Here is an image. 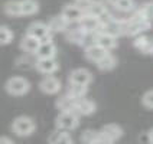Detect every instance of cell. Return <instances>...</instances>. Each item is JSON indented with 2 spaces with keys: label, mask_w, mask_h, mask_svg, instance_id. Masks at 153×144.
Segmentation results:
<instances>
[{
  "label": "cell",
  "mask_w": 153,
  "mask_h": 144,
  "mask_svg": "<svg viewBox=\"0 0 153 144\" xmlns=\"http://www.w3.org/2000/svg\"><path fill=\"white\" fill-rule=\"evenodd\" d=\"M152 26V22L147 20L146 17H143L139 12L133 17H130L128 20H126V27H124V33L130 35V36H139L143 32L149 30Z\"/></svg>",
  "instance_id": "cell-1"
},
{
  "label": "cell",
  "mask_w": 153,
  "mask_h": 144,
  "mask_svg": "<svg viewBox=\"0 0 153 144\" xmlns=\"http://www.w3.org/2000/svg\"><path fill=\"white\" fill-rule=\"evenodd\" d=\"M4 89H6V92L13 95V97H22V95H26L29 92L30 82L23 76H12L7 79Z\"/></svg>",
  "instance_id": "cell-2"
},
{
  "label": "cell",
  "mask_w": 153,
  "mask_h": 144,
  "mask_svg": "<svg viewBox=\"0 0 153 144\" xmlns=\"http://www.w3.org/2000/svg\"><path fill=\"white\" fill-rule=\"evenodd\" d=\"M35 130H36L35 121L30 117H26V115H20V117L13 120V123H12V131L17 137L32 136L35 133Z\"/></svg>",
  "instance_id": "cell-3"
},
{
  "label": "cell",
  "mask_w": 153,
  "mask_h": 144,
  "mask_svg": "<svg viewBox=\"0 0 153 144\" xmlns=\"http://www.w3.org/2000/svg\"><path fill=\"white\" fill-rule=\"evenodd\" d=\"M55 124H56V128H59V130L72 131L79 124L78 114L75 111H59V115L56 117Z\"/></svg>",
  "instance_id": "cell-4"
},
{
  "label": "cell",
  "mask_w": 153,
  "mask_h": 144,
  "mask_svg": "<svg viewBox=\"0 0 153 144\" xmlns=\"http://www.w3.org/2000/svg\"><path fill=\"white\" fill-rule=\"evenodd\" d=\"M123 137V128L117 124H107L102 127L101 131H98V140L97 143H114Z\"/></svg>",
  "instance_id": "cell-5"
},
{
  "label": "cell",
  "mask_w": 153,
  "mask_h": 144,
  "mask_svg": "<svg viewBox=\"0 0 153 144\" xmlns=\"http://www.w3.org/2000/svg\"><path fill=\"white\" fill-rule=\"evenodd\" d=\"M26 33L30 35V36H33V38H36L41 43L52 41V32H51V29H49V26H48V23L33 22V23L29 25Z\"/></svg>",
  "instance_id": "cell-6"
},
{
  "label": "cell",
  "mask_w": 153,
  "mask_h": 144,
  "mask_svg": "<svg viewBox=\"0 0 153 144\" xmlns=\"http://www.w3.org/2000/svg\"><path fill=\"white\" fill-rule=\"evenodd\" d=\"M78 25L81 26V29L85 33H98L100 29H101V19L84 13V16L81 17Z\"/></svg>",
  "instance_id": "cell-7"
},
{
  "label": "cell",
  "mask_w": 153,
  "mask_h": 144,
  "mask_svg": "<svg viewBox=\"0 0 153 144\" xmlns=\"http://www.w3.org/2000/svg\"><path fill=\"white\" fill-rule=\"evenodd\" d=\"M61 81L53 75H46L42 81L39 82V89L43 94H48V95H55L61 91Z\"/></svg>",
  "instance_id": "cell-8"
},
{
  "label": "cell",
  "mask_w": 153,
  "mask_h": 144,
  "mask_svg": "<svg viewBox=\"0 0 153 144\" xmlns=\"http://www.w3.org/2000/svg\"><path fill=\"white\" fill-rule=\"evenodd\" d=\"M35 68L43 75H52L58 71L59 65L55 58H38V61L35 62Z\"/></svg>",
  "instance_id": "cell-9"
},
{
  "label": "cell",
  "mask_w": 153,
  "mask_h": 144,
  "mask_svg": "<svg viewBox=\"0 0 153 144\" xmlns=\"http://www.w3.org/2000/svg\"><path fill=\"white\" fill-rule=\"evenodd\" d=\"M61 15L68 20V23H78L81 20V17L84 16V7H81L76 3H74V4L71 3V4H67L62 9Z\"/></svg>",
  "instance_id": "cell-10"
},
{
  "label": "cell",
  "mask_w": 153,
  "mask_h": 144,
  "mask_svg": "<svg viewBox=\"0 0 153 144\" xmlns=\"http://www.w3.org/2000/svg\"><path fill=\"white\" fill-rule=\"evenodd\" d=\"M84 13L91 15V16H95V17H100V19H104V17H107L110 15L108 10H107L105 3H104V1H100V0H91L84 7Z\"/></svg>",
  "instance_id": "cell-11"
},
{
  "label": "cell",
  "mask_w": 153,
  "mask_h": 144,
  "mask_svg": "<svg viewBox=\"0 0 153 144\" xmlns=\"http://www.w3.org/2000/svg\"><path fill=\"white\" fill-rule=\"evenodd\" d=\"M93 81V75L88 69L84 68H78L74 69L71 74H69V84H78V85H88L91 84Z\"/></svg>",
  "instance_id": "cell-12"
},
{
  "label": "cell",
  "mask_w": 153,
  "mask_h": 144,
  "mask_svg": "<svg viewBox=\"0 0 153 144\" xmlns=\"http://www.w3.org/2000/svg\"><path fill=\"white\" fill-rule=\"evenodd\" d=\"M133 46L136 48L137 51L142 52V53L153 55V38H147V36L139 35V36H136V39L133 41Z\"/></svg>",
  "instance_id": "cell-13"
},
{
  "label": "cell",
  "mask_w": 153,
  "mask_h": 144,
  "mask_svg": "<svg viewBox=\"0 0 153 144\" xmlns=\"http://www.w3.org/2000/svg\"><path fill=\"white\" fill-rule=\"evenodd\" d=\"M71 23H68V20L65 17L59 15V16H53L51 17V20L48 22V26L51 29L52 33H61V32H65L69 27Z\"/></svg>",
  "instance_id": "cell-14"
},
{
  "label": "cell",
  "mask_w": 153,
  "mask_h": 144,
  "mask_svg": "<svg viewBox=\"0 0 153 144\" xmlns=\"http://www.w3.org/2000/svg\"><path fill=\"white\" fill-rule=\"evenodd\" d=\"M107 52L108 51H105L104 48H101L98 43H94V45H90V46L85 48V58L88 61H91V62L97 64Z\"/></svg>",
  "instance_id": "cell-15"
},
{
  "label": "cell",
  "mask_w": 153,
  "mask_h": 144,
  "mask_svg": "<svg viewBox=\"0 0 153 144\" xmlns=\"http://www.w3.org/2000/svg\"><path fill=\"white\" fill-rule=\"evenodd\" d=\"M65 36H67V41L69 43H74V45H82L84 42V36L85 32L81 29V26L78 25L76 27H71L65 30Z\"/></svg>",
  "instance_id": "cell-16"
},
{
  "label": "cell",
  "mask_w": 153,
  "mask_h": 144,
  "mask_svg": "<svg viewBox=\"0 0 153 144\" xmlns=\"http://www.w3.org/2000/svg\"><path fill=\"white\" fill-rule=\"evenodd\" d=\"M39 45H41V42H39L36 38L26 33L25 36L22 38V41H20V49L23 52H26V53H36Z\"/></svg>",
  "instance_id": "cell-17"
},
{
  "label": "cell",
  "mask_w": 153,
  "mask_h": 144,
  "mask_svg": "<svg viewBox=\"0 0 153 144\" xmlns=\"http://www.w3.org/2000/svg\"><path fill=\"white\" fill-rule=\"evenodd\" d=\"M94 111H95V104L91 100H87V98L76 100V105H75L76 114H79V115H91Z\"/></svg>",
  "instance_id": "cell-18"
},
{
  "label": "cell",
  "mask_w": 153,
  "mask_h": 144,
  "mask_svg": "<svg viewBox=\"0 0 153 144\" xmlns=\"http://www.w3.org/2000/svg\"><path fill=\"white\" fill-rule=\"evenodd\" d=\"M38 58H55L56 56V46L55 43L49 41V42H42L39 45L38 51L35 53Z\"/></svg>",
  "instance_id": "cell-19"
},
{
  "label": "cell",
  "mask_w": 153,
  "mask_h": 144,
  "mask_svg": "<svg viewBox=\"0 0 153 144\" xmlns=\"http://www.w3.org/2000/svg\"><path fill=\"white\" fill-rule=\"evenodd\" d=\"M97 43L104 48L105 51L110 52L111 49H114L117 46V38L116 36H111L108 33H104V32H98L97 33Z\"/></svg>",
  "instance_id": "cell-20"
},
{
  "label": "cell",
  "mask_w": 153,
  "mask_h": 144,
  "mask_svg": "<svg viewBox=\"0 0 153 144\" xmlns=\"http://www.w3.org/2000/svg\"><path fill=\"white\" fill-rule=\"evenodd\" d=\"M48 141L52 144H71L72 143V137L69 136L68 131L56 128V131H53L49 136Z\"/></svg>",
  "instance_id": "cell-21"
},
{
  "label": "cell",
  "mask_w": 153,
  "mask_h": 144,
  "mask_svg": "<svg viewBox=\"0 0 153 144\" xmlns=\"http://www.w3.org/2000/svg\"><path fill=\"white\" fill-rule=\"evenodd\" d=\"M75 105L76 100L74 97H71L69 94L58 98V101H56V108L59 111H75Z\"/></svg>",
  "instance_id": "cell-22"
},
{
  "label": "cell",
  "mask_w": 153,
  "mask_h": 144,
  "mask_svg": "<svg viewBox=\"0 0 153 144\" xmlns=\"http://www.w3.org/2000/svg\"><path fill=\"white\" fill-rule=\"evenodd\" d=\"M20 6H22V16H33L39 12L38 0H20Z\"/></svg>",
  "instance_id": "cell-23"
},
{
  "label": "cell",
  "mask_w": 153,
  "mask_h": 144,
  "mask_svg": "<svg viewBox=\"0 0 153 144\" xmlns=\"http://www.w3.org/2000/svg\"><path fill=\"white\" fill-rule=\"evenodd\" d=\"M116 65H117V59L111 55L110 52H107L101 59L97 62V66H98L100 71H111V69L116 68Z\"/></svg>",
  "instance_id": "cell-24"
},
{
  "label": "cell",
  "mask_w": 153,
  "mask_h": 144,
  "mask_svg": "<svg viewBox=\"0 0 153 144\" xmlns=\"http://www.w3.org/2000/svg\"><path fill=\"white\" fill-rule=\"evenodd\" d=\"M4 13L10 17L22 16V6L19 0H9L4 4Z\"/></svg>",
  "instance_id": "cell-25"
},
{
  "label": "cell",
  "mask_w": 153,
  "mask_h": 144,
  "mask_svg": "<svg viewBox=\"0 0 153 144\" xmlns=\"http://www.w3.org/2000/svg\"><path fill=\"white\" fill-rule=\"evenodd\" d=\"M87 89H88V86H87V85L69 84L68 94L71 95V97H74L75 100H79V98H84V97H85V94H87Z\"/></svg>",
  "instance_id": "cell-26"
},
{
  "label": "cell",
  "mask_w": 153,
  "mask_h": 144,
  "mask_svg": "<svg viewBox=\"0 0 153 144\" xmlns=\"http://www.w3.org/2000/svg\"><path fill=\"white\" fill-rule=\"evenodd\" d=\"M13 32L7 26H0V45H9L13 41Z\"/></svg>",
  "instance_id": "cell-27"
},
{
  "label": "cell",
  "mask_w": 153,
  "mask_h": 144,
  "mask_svg": "<svg viewBox=\"0 0 153 144\" xmlns=\"http://www.w3.org/2000/svg\"><path fill=\"white\" fill-rule=\"evenodd\" d=\"M134 0H119L114 7L117 9L119 12H123V13H127V12H131L134 9Z\"/></svg>",
  "instance_id": "cell-28"
},
{
  "label": "cell",
  "mask_w": 153,
  "mask_h": 144,
  "mask_svg": "<svg viewBox=\"0 0 153 144\" xmlns=\"http://www.w3.org/2000/svg\"><path fill=\"white\" fill-rule=\"evenodd\" d=\"M98 140V131H94V130H87L81 134V141L87 144H94L97 143Z\"/></svg>",
  "instance_id": "cell-29"
},
{
  "label": "cell",
  "mask_w": 153,
  "mask_h": 144,
  "mask_svg": "<svg viewBox=\"0 0 153 144\" xmlns=\"http://www.w3.org/2000/svg\"><path fill=\"white\" fill-rule=\"evenodd\" d=\"M139 13L142 15L143 17H146L147 20H153V1H147L145 3L142 7L139 9Z\"/></svg>",
  "instance_id": "cell-30"
},
{
  "label": "cell",
  "mask_w": 153,
  "mask_h": 144,
  "mask_svg": "<svg viewBox=\"0 0 153 144\" xmlns=\"http://www.w3.org/2000/svg\"><path fill=\"white\" fill-rule=\"evenodd\" d=\"M142 102H143V105H145L146 108H150V110H153V89L147 91V92L143 95Z\"/></svg>",
  "instance_id": "cell-31"
},
{
  "label": "cell",
  "mask_w": 153,
  "mask_h": 144,
  "mask_svg": "<svg viewBox=\"0 0 153 144\" xmlns=\"http://www.w3.org/2000/svg\"><path fill=\"white\" fill-rule=\"evenodd\" d=\"M90 1H91V0H75V3H76V4H79L81 7H85Z\"/></svg>",
  "instance_id": "cell-32"
},
{
  "label": "cell",
  "mask_w": 153,
  "mask_h": 144,
  "mask_svg": "<svg viewBox=\"0 0 153 144\" xmlns=\"http://www.w3.org/2000/svg\"><path fill=\"white\" fill-rule=\"evenodd\" d=\"M0 143H6V144H12L13 140L9 138V137H0Z\"/></svg>",
  "instance_id": "cell-33"
},
{
  "label": "cell",
  "mask_w": 153,
  "mask_h": 144,
  "mask_svg": "<svg viewBox=\"0 0 153 144\" xmlns=\"http://www.w3.org/2000/svg\"><path fill=\"white\" fill-rule=\"evenodd\" d=\"M149 141H150V143H153V128L149 131Z\"/></svg>",
  "instance_id": "cell-34"
},
{
  "label": "cell",
  "mask_w": 153,
  "mask_h": 144,
  "mask_svg": "<svg viewBox=\"0 0 153 144\" xmlns=\"http://www.w3.org/2000/svg\"><path fill=\"white\" fill-rule=\"evenodd\" d=\"M107 1H108V3H110V4H113V6H114V4H116V3H117V1H119V0H107Z\"/></svg>",
  "instance_id": "cell-35"
}]
</instances>
